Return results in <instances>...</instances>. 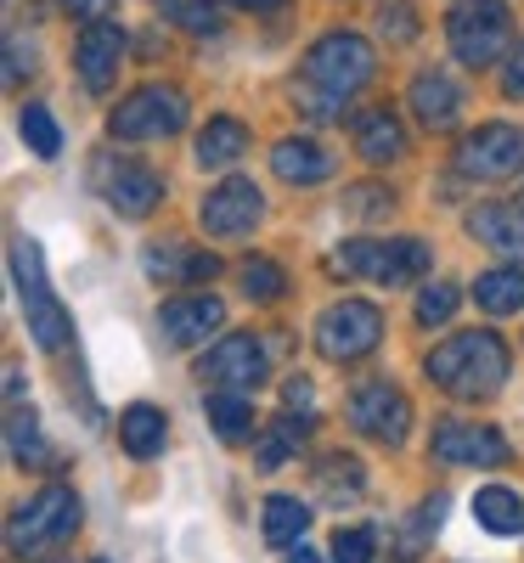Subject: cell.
I'll return each mask as SVG.
<instances>
[{
	"mask_svg": "<svg viewBox=\"0 0 524 563\" xmlns=\"http://www.w3.org/2000/svg\"><path fill=\"white\" fill-rule=\"evenodd\" d=\"M198 214H204V231H209V238H249V231L260 225V214H265V198H260L254 180L231 175V180H220L215 192L204 198Z\"/></svg>",
	"mask_w": 524,
	"mask_h": 563,
	"instance_id": "obj_14",
	"label": "cell"
},
{
	"mask_svg": "<svg viewBox=\"0 0 524 563\" xmlns=\"http://www.w3.org/2000/svg\"><path fill=\"white\" fill-rule=\"evenodd\" d=\"M237 282H243V294L254 305H271V299H282V288H288L282 265H271V260H243V265H237Z\"/></svg>",
	"mask_w": 524,
	"mask_h": 563,
	"instance_id": "obj_32",
	"label": "cell"
},
{
	"mask_svg": "<svg viewBox=\"0 0 524 563\" xmlns=\"http://www.w3.org/2000/svg\"><path fill=\"white\" fill-rule=\"evenodd\" d=\"M310 530V507L299 496H271L265 501V541L271 547H299Z\"/></svg>",
	"mask_w": 524,
	"mask_h": 563,
	"instance_id": "obj_27",
	"label": "cell"
},
{
	"mask_svg": "<svg viewBox=\"0 0 524 563\" xmlns=\"http://www.w3.org/2000/svg\"><path fill=\"white\" fill-rule=\"evenodd\" d=\"M332 265L350 276H367V282H384V288H406V282L428 276L435 254H428L423 238H356V243L332 249Z\"/></svg>",
	"mask_w": 524,
	"mask_h": 563,
	"instance_id": "obj_4",
	"label": "cell"
},
{
	"mask_svg": "<svg viewBox=\"0 0 524 563\" xmlns=\"http://www.w3.org/2000/svg\"><path fill=\"white\" fill-rule=\"evenodd\" d=\"M423 372L428 384H440L457 400H491L507 384V344L491 327H468V333H451L446 344L428 350Z\"/></svg>",
	"mask_w": 524,
	"mask_h": 563,
	"instance_id": "obj_1",
	"label": "cell"
},
{
	"mask_svg": "<svg viewBox=\"0 0 524 563\" xmlns=\"http://www.w3.org/2000/svg\"><path fill=\"white\" fill-rule=\"evenodd\" d=\"M299 108L310 119H339L345 113V97H332V90H316V85H299Z\"/></svg>",
	"mask_w": 524,
	"mask_h": 563,
	"instance_id": "obj_35",
	"label": "cell"
},
{
	"mask_svg": "<svg viewBox=\"0 0 524 563\" xmlns=\"http://www.w3.org/2000/svg\"><path fill=\"white\" fill-rule=\"evenodd\" d=\"M468 231L485 249H496V254H524V220L513 209H502V203H480L468 214Z\"/></svg>",
	"mask_w": 524,
	"mask_h": 563,
	"instance_id": "obj_22",
	"label": "cell"
},
{
	"mask_svg": "<svg viewBox=\"0 0 524 563\" xmlns=\"http://www.w3.org/2000/svg\"><path fill=\"white\" fill-rule=\"evenodd\" d=\"M220 327H226V305H220L215 294L170 299V305L159 310V333H164V344H175V350H186V344H209Z\"/></svg>",
	"mask_w": 524,
	"mask_h": 563,
	"instance_id": "obj_16",
	"label": "cell"
},
{
	"mask_svg": "<svg viewBox=\"0 0 524 563\" xmlns=\"http://www.w3.org/2000/svg\"><path fill=\"white\" fill-rule=\"evenodd\" d=\"M63 12H68V18H79V23H108L113 0H63Z\"/></svg>",
	"mask_w": 524,
	"mask_h": 563,
	"instance_id": "obj_40",
	"label": "cell"
},
{
	"mask_svg": "<svg viewBox=\"0 0 524 563\" xmlns=\"http://www.w3.org/2000/svg\"><path fill=\"white\" fill-rule=\"evenodd\" d=\"M345 203H350L356 214H378V209H390V192H384V186H356Z\"/></svg>",
	"mask_w": 524,
	"mask_h": 563,
	"instance_id": "obj_39",
	"label": "cell"
},
{
	"mask_svg": "<svg viewBox=\"0 0 524 563\" xmlns=\"http://www.w3.org/2000/svg\"><path fill=\"white\" fill-rule=\"evenodd\" d=\"M7 395H12V400H18V395H23V372H18V361H12V366H7Z\"/></svg>",
	"mask_w": 524,
	"mask_h": 563,
	"instance_id": "obj_42",
	"label": "cell"
},
{
	"mask_svg": "<svg viewBox=\"0 0 524 563\" xmlns=\"http://www.w3.org/2000/svg\"><path fill=\"white\" fill-rule=\"evenodd\" d=\"M249 153V124L243 119H209L204 130H198V164L204 169H231L237 158Z\"/></svg>",
	"mask_w": 524,
	"mask_h": 563,
	"instance_id": "obj_21",
	"label": "cell"
},
{
	"mask_svg": "<svg viewBox=\"0 0 524 563\" xmlns=\"http://www.w3.org/2000/svg\"><path fill=\"white\" fill-rule=\"evenodd\" d=\"M305 429H310V417H282L271 434H260V445H254V456H260V467H282L294 456V440H305Z\"/></svg>",
	"mask_w": 524,
	"mask_h": 563,
	"instance_id": "obj_31",
	"label": "cell"
},
{
	"mask_svg": "<svg viewBox=\"0 0 524 563\" xmlns=\"http://www.w3.org/2000/svg\"><path fill=\"white\" fill-rule=\"evenodd\" d=\"M204 411H209L215 434H220L226 445H243V440L254 434V406H249L243 395H237V389H209Z\"/></svg>",
	"mask_w": 524,
	"mask_h": 563,
	"instance_id": "obj_26",
	"label": "cell"
},
{
	"mask_svg": "<svg viewBox=\"0 0 524 563\" xmlns=\"http://www.w3.org/2000/svg\"><path fill=\"white\" fill-rule=\"evenodd\" d=\"M159 12L186 34H215L220 29V0H159Z\"/></svg>",
	"mask_w": 524,
	"mask_h": 563,
	"instance_id": "obj_30",
	"label": "cell"
},
{
	"mask_svg": "<svg viewBox=\"0 0 524 563\" xmlns=\"http://www.w3.org/2000/svg\"><path fill=\"white\" fill-rule=\"evenodd\" d=\"M446 40H451V57L462 68H491L513 52V18H507V0H457L451 18H446Z\"/></svg>",
	"mask_w": 524,
	"mask_h": 563,
	"instance_id": "obj_3",
	"label": "cell"
},
{
	"mask_svg": "<svg viewBox=\"0 0 524 563\" xmlns=\"http://www.w3.org/2000/svg\"><path fill=\"white\" fill-rule=\"evenodd\" d=\"M141 260H148V271H153L159 282H204V276L220 271L209 254H186V249H148Z\"/></svg>",
	"mask_w": 524,
	"mask_h": 563,
	"instance_id": "obj_28",
	"label": "cell"
},
{
	"mask_svg": "<svg viewBox=\"0 0 524 563\" xmlns=\"http://www.w3.org/2000/svg\"><path fill=\"white\" fill-rule=\"evenodd\" d=\"M457 169L473 175V180H507L524 169V130L518 124H480V130H468L462 135V147H457Z\"/></svg>",
	"mask_w": 524,
	"mask_h": 563,
	"instance_id": "obj_10",
	"label": "cell"
},
{
	"mask_svg": "<svg viewBox=\"0 0 524 563\" xmlns=\"http://www.w3.org/2000/svg\"><path fill=\"white\" fill-rule=\"evenodd\" d=\"M502 90H507L513 102L524 97V40H518L513 52H507V68H502Z\"/></svg>",
	"mask_w": 524,
	"mask_h": 563,
	"instance_id": "obj_38",
	"label": "cell"
},
{
	"mask_svg": "<svg viewBox=\"0 0 524 563\" xmlns=\"http://www.w3.org/2000/svg\"><path fill=\"white\" fill-rule=\"evenodd\" d=\"M513 214H518V220H524V192H518V203H513Z\"/></svg>",
	"mask_w": 524,
	"mask_h": 563,
	"instance_id": "obj_45",
	"label": "cell"
},
{
	"mask_svg": "<svg viewBox=\"0 0 524 563\" xmlns=\"http://www.w3.org/2000/svg\"><path fill=\"white\" fill-rule=\"evenodd\" d=\"M198 378L209 389H237V395H249L265 384V344L254 333H226L204 361H198Z\"/></svg>",
	"mask_w": 524,
	"mask_h": 563,
	"instance_id": "obj_12",
	"label": "cell"
},
{
	"mask_svg": "<svg viewBox=\"0 0 524 563\" xmlns=\"http://www.w3.org/2000/svg\"><path fill=\"white\" fill-rule=\"evenodd\" d=\"M350 422L367 434V440H378V445H401L406 440V429H412V400L395 389V384H361L356 395H350Z\"/></svg>",
	"mask_w": 524,
	"mask_h": 563,
	"instance_id": "obj_13",
	"label": "cell"
},
{
	"mask_svg": "<svg viewBox=\"0 0 524 563\" xmlns=\"http://www.w3.org/2000/svg\"><path fill=\"white\" fill-rule=\"evenodd\" d=\"M119 63H124V29H113V23H85L79 40H74V68H79L85 90H97V97H102V90H113Z\"/></svg>",
	"mask_w": 524,
	"mask_h": 563,
	"instance_id": "obj_15",
	"label": "cell"
},
{
	"mask_svg": "<svg viewBox=\"0 0 524 563\" xmlns=\"http://www.w3.org/2000/svg\"><path fill=\"white\" fill-rule=\"evenodd\" d=\"M288 563H321V558H316V552H310V547H305V541H299V552H294V558H288Z\"/></svg>",
	"mask_w": 524,
	"mask_h": 563,
	"instance_id": "obj_44",
	"label": "cell"
},
{
	"mask_svg": "<svg viewBox=\"0 0 524 563\" xmlns=\"http://www.w3.org/2000/svg\"><path fill=\"white\" fill-rule=\"evenodd\" d=\"M186 124V97L175 85H141L113 108L108 119V135L113 141H159V135H175Z\"/></svg>",
	"mask_w": 524,
	"mask_h": 563,
	"instance_id": "obj_9",
	"label": "cell"
},
{
	"mask_svg": "<svg viewBox=\"0 0 524 563\" xmlns=\"http://www.w3.org/2000/svg\"><path fill=\"white\" fill-rule=\"evenodd\" d=\"M372 68H378V57L356 29H332L305 52V85L332 90V97H345V102L372 79Z\"/></svg>",
	"mask_w": 524,
	"mask_h": 563,
	"instance_id": "obj_6",
	"label": "cell"
},
{
	"mask_svg": "<svg viewBox=\"0 0 524 563\" xmlns=\"http://www.w3.org/2000/svg\"><path fill=\"white\" fill-rule=\"evenodd\" d=\"M372 552H378V536L372 530H339V536H332V547H327L332 563H372Z\"/></svg>",
	"mask_w": 524,
	"mask_h": 563,
	"instance_id": "obj_34",
	"label": "cell"
},
{
	"mask_svg": "<svg viewBox=\"0 0 524 563\" xmlns=\"http://www.w3.org/2000/svg\"><path fill=\"white\" fill-rule=\"evenodd\" d=\"M406 102H412V113H417L423 130H451L457 113H462V90H457L451 74L423 68V74L412 79V90H406Z\"/></svg>",
	"mask_w": 524,
	"mask_h": 563,
	"instance_id": "obj_17",
	"label": "cell"
},
{
	"mask_svg": "<svg viewBox=\"0 0 524 563\" xmlns=\"http://www.w3.org/2000/svg\"><path fill=\"white\" fill-rule=\"evenodd\" d=\"M97 563H108V558H97Z\"/></svg>",
	"mask_w": 524,
	"mask_h": 563,
	"instance_id": "obj_46",
	"label": "cell"
},
{
	"mask_svg": "<svg viewBox=\"0 0 524 563\" xmlns=\"http://www.w3.org/2000/svg\"><path fill=\"white\" fill-rule=\"evenodd\" d=\"M237 7H254V12H271V7H288V0H237Z\"/></svg>",
	"mask_w": 524,
	"mask_h": 563,
	"instance_id": "obj_43",
	"label": "cell"
},
{
	"mask_svg": "<svg viewBox=\"0 0 524 563\" xmlns=\"http://www.w3.org/2000/svg\"><path fill=\"white\" fill-rule=\"evenodd\" d=\"M23 74H34V45L7 40V85H23Z\"/></svg>",
	"mask_w": 524,
	"mask_h": 563,
	"instance_id": "obj_37",
	"label": "cell"
},
{
	"mask_svg": "<svg viewBox=\"0 0 524 563\" xmlns=\"http://www.w3.org/2000/svg\"><path fill=\"white\" fill-rule=\"evenodd\" d=\"M90 186H97L102 203L119 209L124 220H148V214L164 203L159 169L135 164V158H124V153H97V158H90Z\"/></svg>",
	"mask_w": 524,
	"mask_h": 563,
	"instance_id": "obj_7",
	"label": "cell"
},
{
	"mask_svg": "<svg viewBox=\"0 0 524 563\" xmlns=\"http://www.w3.org/2000/svg\"><path fill=\"white\" fill-rule=\"evenodd\" d=\"M12 276H18V299L29 316V333L40 350H63L68 344V310L52 299V282H45V254L34 238L12 243Z\"/></svg>",
	"mask_w": 524,
	"mask_h": 563,
	"instance_id": "obj_5",
	"label": "cell"
},
{
	"mask_svg": "<svg viewBox=\"0 0 524 563\" xmlns=\"http://www.w3.org/2000/svg\"><path fill=\"white\" fill-rule=\"evenodd\" d=\"M473 305H480L485 316H513V310H524V265H496V271H485L480 282H473Z\"/></svg>",
	"mask_w": 524,
	"mask_h": 563,
	"instance_id": "obj_23",
	"label": "cell"
},
{
	"mask_svg": "<svg viewBox=\"0 0 524 563\" xmlns=\"http://www.w3.org/2000/svg\"><path fill=\"white\" fill-rule=\"evenodd\" d=\"M288 406H305V411H310V384H305V378L288 384Z\"/></svg>",
	"mask_w": 524,
	"mask_h": 563,
	"instance_id": "obj_41",
	"label": "cell"
},
{
	"mask_svg": "<svg viewBox=\"0 0 524 563\" xmlns=\"http://www.w3.org/2000/svg\"><path fill=\"white\" fill-rule=\"evenodd\" d=\"M384 344V310L367 305V299H339L316 316V350L327 361H361Z\"/></svg>",
	"mask_w": 524,
	"mask_h": 563,
	"instance_id": "obj_8",
	"label": "cell"
},
{
	"mask_svg": "<svg viewBox=\"0 0 524 563\" xmlns=\"http://www.w3.org/2000/svg\"><path fill=\"white\" fill-rule=\"evenodd\" d=\"M378 34H384V40H412L417 34L412 7H401V0H395V7H384V12H378Z\"/></svg>",
	"mask_w": 524,
	"mask_h": 563,
	"instance_id": "obj_36",
	"label": "cell"
},
{
	"mask_svg": "<svg viewBox=\"0 0 524 563\" xmlns=\"http://www.w3.org/2000/svg\"><path fill=\"white\" fill-rule=\"evenodd\" d=\"M356 153H361L367 164H395V158L406 153V130H401V119H395L390 108L361 113V119H356Z\"/></svg>",
	"mask_w": 524,
	"mask_h": 563,
	"instance_id": "obj_20",
	"label": "cell"
},
{
	"mask_svg": "<svg viewBox=\"0 0 524 563\" xmlns=\"http://www.w3.org/2000/svg\"><path fill=\"white\" fill-rule=\"evenodd\" d=\"M18 130H23V141L34 147V158H57V153H63V130H57L52 108L29 102V108H23V119H18Z\"/></svg>",
	"mask_w": 524,
	"mask_h": 563,
	"instance_id": "obj_29",
	"label": "cell"
},
{
	"mask_svg": "<svg viewBox=\"0 0 524 563\" xmlns=\"http://www.w3.org/2000/svg\"><path fill=\"white\" fill-rule=\"evenodd\" d=\"M457 305H462V294L451 288V282H428V288L417 294V321L423 327H446L457 316Z\"/></svg>",
	"mask_w": 524,
	"mask_h": 563,
	"instance_id": "obj_33",
	"label": "cell"
},
{
	"mask_svg": "<svg viewBox=\"0 0 524 563\" xmlns=\"http://www.w3.org/2000/svg\"><path fill=\"white\" fill-rule=\"evenodd\" d=\"M164 440H170V422H164V411H159V406L135 400V406H124V411H119V445H124L135 462L159 456V451H164Z\"/></svg>",
	"mask_w": 524,
	"mask_h": 563,
	"instance_id": "obj_19",
	"label": "cell"
},
{
	"mask_svg": "<svg viewBox=\"0 0 524 563\" xmlns=\"http://www.w3.org/2000/svg\"><path fill=\"white\" fill-rule=\"evenodd\" d=\"M7 451H12V462H18V467H57V451L45 445L40 417H34L29 406H18V411L7 417Z\"/></svg>",
	"mask_w": 524,
	"mask_h": 563,
	"instance_id": "obj_24",
	"label": "cell"
},
{
	"mask_svg": "<svg viewBox=\"0 0 524 563\" xmlns=\"http://www.w3.org/2000/svg\"><path fill=\"white\" fill-rule=\"evenodd\" d=\"M79 519H85V512H79L74 485H45L40 496H29V501L12 512V525H7V547H12V558H40L45 547L74 541Z\"/></svg>",
	"mask_w": 524,
	"mask_h": 563,
	"instance_id": "obj_2",
	"label": "cell"
},
{
	"mask_svg": "<svg viewBox=\"0 0 524 563\" xmlns=\"http://www.w3.org/2000/svg\"><path fill=\"white\" fill-rule=\"evenodd\" d=\"M428 456L446 467H502L507 462V440L491 429V422H462L446 417L435 434H428Z\"/></svg>",
	"mask_w": 524,
	"mask_h": 563,
	"instance_id": "obj_11",
	"label": "cell"
},
{
	"mask_svg": "<svg viewBox=\"0 0 524 563\" xmlns=\"http://www.w3.org/2000/svg\"><path fill=\"white\" fill-rule=\"evenodd\" d=\"M271 169H276V180H288V186H316V180L332 175V153L316 147L310 135H288V141L271 147Z\"/></svg>",
	"mask_w": 524,
	"mask_h": 563,
	"instance_id": "obj_18",
	"label": "cell"
},
{
	"mask_svg": "<svg viewBox=\"0 0 524 563\" xmlns=\"http://www.w3.org/2000/svg\"><path fill=\"white\" fill-rule=\"evenodd\" d=\"M473 519H480V530H491V536H524V501L507 485H485L480 496H473Z\"/></svg>",
	"mask_w": 524,
	"mask_h": 563,
	"instance_id": "obj_25",
	"label": "cell"
}]
</instances>
